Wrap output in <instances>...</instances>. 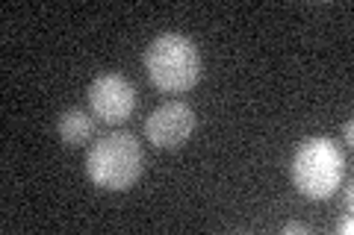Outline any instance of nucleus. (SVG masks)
<instances>
[{"label":"nucleus","mask_w":354,"mask_h":235,"mask_svg":"<svg viewBox=\"0 0 354 235\" xmlns=\"http://www.w3.org/2000/svg\"><path fill=\"white\" fill-rule=\"evenodd\" d=\"M283 232L290 235V232H310V229L304 227V223H295V221H292V223H286V227H283Z\"/></svg>","instance_id":"8"},{"label":"nucleus","mask_w":354,"mask_h":235,"mask_svg":"<svg viewBox=\"0 0 354 235\" xmlns=\"http://www.w3.org/2000/svg\"><path fill=\"white\" fill-rule=\"evenodd\" d=\"M88 106L104 124H121L136 109V88L121 74H101L88 85Z\"/></svg>","instance_id":"4"},{"label":"nucleus","mask_w":354,"mask_h":235,"mask_svg":"<svg viewBox=\"0 0 354 235\" xmlns=\"http://www.w3.org/2000/svg\"><path fill=\"white\" fill-rule=\"evenodd\" d=\"M195 130V112L180 103V100H169V103L157 106L145 121V136L153 147L171 150L192 136Z\"/></svg>","instance_id":"5"},{"label":"nucleus","mask_w":354,"mask_h":235,"mask_svg":"<svg viewBox=\"0 0 354 235\" xmlns=\"http://www.w3.org/2000/svg\"><path fill=\"white\" fill-rule=\"evenodd\" d=\"M92 130H95L92 118H88L83 109H68L57 124L59 139L68 144V147H80V144H86L88 139H92Z\"/></svg>","instance_id":"6"},{"label":"nucleus","mask_w":354,"mask_h":235,"mask_svg":"<svg viewBox=\"0 0 354 235\" xmlns=\"http://www.w3.org/2000/svg\"><path fill=\"white\" fill-rule=\"evenodd\" d=\"M145 71L160 92H189L201 80V53L192 39L180 32H162L160 39L151 41L145 53Z\"/></svg>","instance_id":"3"},{"label":"nucleus","mask_w":354,"mask_h":235,"mask_svg":"<svg viewBox=\"0 0 354 235\" xmlns=\"http://www.w3.org/2000/svg\"><path fill=\"white\" fill-rule=\"evenodd\" d=\"M292 185L310 200H328L337 194L346 176V159L334 139L316 136L298 144L292 156Z\"/></svg>","instance_id":"1"},{"label":"nucleus","mask_w":354,"mask_h":235,"mask_svg":"<svg viewBox=\"0 0 354 235\" xmlns=\"http://www.w3.org/2000/svg\"><path fill=\"white\" fill-rule=\"evenodd\" d=\"M142 165H145V153L133 132H109L101 141L92 144L86 156V174L97 188L106 192H124L139 180Z\"/></svg>","instance_id":"2"},{"label":"nucleus","mask_w":354,"mask_h":235,"mask_svg":"<svg viewBox=\"0 0 354 235\" xmlns=\"http://www.w3.org/2000/svg\"><path fill=\"white\" fill-rule=\"evenodd\" d=\"M351 229H354V221H351V215H346L339 223H337V232L339 235H351Z\"/></svg>","instance_id":"7"}]
</instances>
